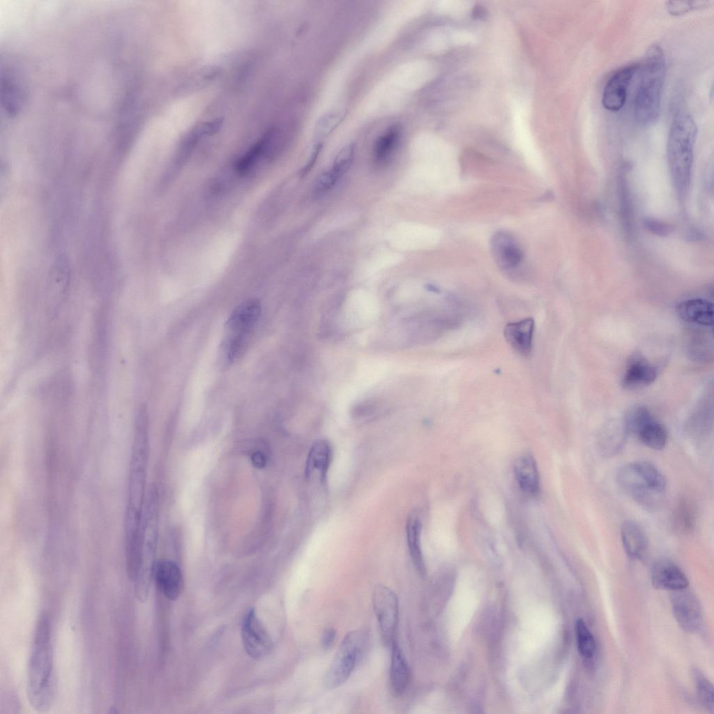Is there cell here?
Returning a JSON list of instances; mask_svg holds the SVG:
<instances>
[{
	"label": "cell",
	"instance_id": "obj_1",
	"mask_svg": "<svg viewBox=\"0 0 714 714\" xmlns=\"http://www.w3.org/2000/svg\"><path fill=\"white\" fill-rule=\"evenodd\" d=\"M51 622L47 614L38 621L29 661L26 693L30 705L37 711H48L55 694Z\"/></svg>",
	"mask_w": 714,
	"mask_h": 714
},
{
	"label": "cell",
	"instance_id": "obj_2",
	"mask_svg": "<svg viewBox=\"0 0 714 714\" xmlns=\"http://www.w3.org/2000/svg\"><path fill=\"white\" fill-rule=\"evenodd\" d=\"M642 61L634 112L640 123L648 125L658 119L661 107L666 75V60L661 46L658 43L651 45Z\"/></svg>",
	"mask_w": 714,
	"mask_h": 714
},
{
	"label": "cell",
	"instance_id": "obj_3",
	"mask_svg": "<svg viewBox=\"0 0 714 714\" xmlns=\"http://www.w3.org/2000/svg\"><path fill=\"white\" fill-rule=\"evenodd\" d=\"M616 480L626 494L649 510L658 508L667 488L664 475L655 466L644 461L622 466L617 473Z\"/></svg>",
	"mask_w": 714,
	"mask_h": 714
},
{
	"label": "cell",
	"instance_id": "obj_4",
	"mask_svg": "<svg viewBox=\"0 0 714 714\" xmlns=\"http://www.w3.org/2000/svg\"><path fill=\"white\" fill-rule=\"evenodd\" d=\"M697 127L688 114H677L671 125L667 144V158L677 187L685 189L689 182Z\"/></svg>",
	"mask_w": 714,
	"mask_h": 714
},
{
	"label": "cell",
	"instance_id": "obj_5",
	"mask_svg": "<svg viewBox=\"0 0 714 714\" xmlns=\"http://www.w3.org/2000/svg\"><path fill=\"white\" fill-rule=\"evenodd\" d=\"M147 422H135V434L128 470V496L124 528L140 529L141 508L144 494Z\"/></svg>",
	"mask_w": 714,
	"mask_h": 714
},
{
	"label": "cell",
	"instance_id": "obj_6",
	"mask_svg": "<svg viewBox=\"0 0 714 714\" xmlns=\"http://www.w3.org/2000/svg\"><path fill=\"white\" fill-rule=\"evenodd\" d=\"M365 641V635L359 630L345 635L324 676L326 688H338L348 679L362 655Z\"/></svg>",
	"mask_w": 714,
	"mask_h": 714
},
{
	"label": "cell",
	"instance_id": "obj_7",
	"mask_svg": "<svg viewBox=\"0 0 714 714\" xmlns=\"http://www.w3.org/2000/svg\"><path fill=\"white\" fill-rule=\"evenodd\" d=\"M624 426L627 433L635 435L649 448L660 450L667 442L664 427L653 416L646 407H637L626 417Z\"/></svg>",
	"mask_w": 714,
	"mask_h": 714
},
{
	"label": "cell",
	"instance_id": "obj_8",
	"mask_svg": "<svg viewBox=\"0 0 714 714\" xmlns=\"http://www.w3.org/2000/svg\"><path fill=\"white\" fill-rule=\"evenodd\" d=\"M372 603L381 640L384 645L390 646L398 623L397 596L391 588L379 584L373 591Z\"/></svg>",
	"mask_w": 714,
	"mask_h": 714
},
{
	"label": "cell",
	"instance_id": "obj_9",
	"mask_svg": "<svg viewBox=\"0 0 714 714\" xmlns=\"http://www.w3.org/2000/svg\"><path fill=\"white\" fill-rule=\"evenodd\" d=\"M241 637L246 653L255 660L266 658L273 648L271 637L254 609L243 618Z\"/></svg>",
	"mask_w": 714,
	"mask_h": 714
},
{
	"label": "cell",
	"instance_id": "obj_10",
	"mask_svg": "<svg viewBox=\"0 0 714 714\" xmlns=\"http://www.w3.org/2000/svg\"><path fill=\"white\" fill-rule=\"evenodd\" d=\"M640 64L632 63L617 69L607 80L602 92V104L610 112H618L624 106L630 83Z\"/></svg>",
	"mask_w": 714,
	"mask_h": 714
},
{
	"label": "cell",
	"instance_id": "obj_11",
	"mask_svg": "<svg viewBox=\"0 0 714 714\" xmlns=\"http://www.w3.org/2000/svg\"><path fill=\"white\" fill-rule=\"evenodd\" d=\"M686 588L673 591L672 609L678 623L683 630L697 632L702 625L701 607L697 598Z\"/></svg>",
	"mask_w": 714,
	"mask_h": 714
},
{
	"label": "cell",
	"instance_id": "obj_12",
	"mask_svg": "<svg viewBox=\"0 0 714 714\" xmlns=\"http://www.w3.org/2000/svg\"><path fill=\"white\" fill-rule=\"evenodd\" d=\"M261 303L257 298L248 299L238 305L225 323L226 335L246 337L261 313Z\"/></svg>",
	"mask_w": 714,
	"mask_h": 714
},
{
	"label": "cell",
	"instance_id": "obj_13",
	"mask_svg": "<svg viewBox=\"0 0 714 714\" xmlns=\"http://www.w3.org/2000/svg\"><path fill=\"white\" fill-rule=\"evenodd\" d=\"M153 579L160 592L169 600H175L181 594L183 577L179 568L167 560L155 561Z\"/></svg>",
	"mask_w": 714,
	"mask_h": 714
},
{
	"label": "cell",
	"instance_id": "obj_14",
	"mask_svg": "<svg viewBox=\"0 0 714 714\" xmlns=\"http://www.w3.org/2000/svg\"><path fill=\"white\" fill-rule=\"evenodd\" d=\"M652 585L658 589L671 591L686 588L689 581L682 570L669 559L658 561L652 568Z\"/></svg>",
	"mask_w": 714,
	"mask_h": 714
},
{
	"label": "cell",
	"instance_id": "obj_15",
	"mask_svg": "<svg viewBox=\"0 0 714 714\" xmlns=\"http://www.w3.org/2000/svg\"><path fill=\"white\" fill-rule=\"evenodd\" d=\"M532 318L508 324L504 328V337L509 345L520 356L528 357L532 350L534 332Z\"/></svg>",
	"mask_w": 714,
	"mask_h": 714
},
{
	"label": "cell",
	"instance_id": "obj_16",
	"mask_svg": "<svg viewBox=\"0 0 714 714\" xmlns=\"http://www.w3.org/2000/svg\"><path fill=\"white\" fill-rule=\"evenodd\" d=\"M390 646V688L392 694L395 697H399L404 693L409 685L410 669L402 649L398 643L394 640Z\"/></svg>",
	"mask_w": 714,
	"mask_h": 714
},
{
	"label": "cell",
	"instance_id": "obj_17",
	"mask_svg": "<svg viewBox=\"0 0 714 714\" xmlns=\"http://www.w3.org/2000/svg\"><path fill=\"white\" fill-rule=\"evenodd\" d=\"M621 538L629 557L641 559L645 556L648 549V540L638 524L632 521L624 522L621 526Z\"/></svg>",
	"mask_w": 714,
	"mask_h": 714
},
{
	"label": "cell",
	"instance_id": "obj_18",
	"mask_svg": "<svg viewBox=\"0 0 714 714\" xmlns=\"http://www.w3.org/2000/svg\"><path fill=\"white\" fill-rule=\"evenodd\" d=\"M678 317L683 321L702 326L713 325V304L702 298H693L681 303L676 307Z\"/></svg>",
	"mask_w": 714,
	"mask_h": 714
},
{
	"label": "cell",
	"instance_id": "obj_19",
	"mask_svg": "<svg viewBox=\"0 0 714 714\" xmlns=\"http://www.w3.org/2000/svg\"><path fill=\"white\" fill-rule=\"evenodd\" d=\"M514 473L520 488L526 494H536L540 478L536 459L530 454L518 457L514 464Z\"/></svg>",
	"mask_w": 714,
	"mask_h": 714
},
{
	"label": "cell",
	"instance_id": "obj_20",
	"mask_svg": "<svg viewBox=\"0 0 714 714\" xmlns=\"http://www.w3.org/2000/svg\"><path fill=\"white\" fill-rule=\"evenodd\" d=\"M494 254L499 264L505 268H512L519 265L523 254L515 240L507 234L499 233L492 242Z\"/></svg>",
	"mask_w": 714,
	"mask_h": 714
},
{
	"label": "cell",
	"instance_id": "obj_21",
	"mask_svg": "<svg viewBox=\"0 0 714 714\" xmlns=\"http://www.w3.org/2000/svg\"><path fill=\"white\" fill-rule=\"evenodd\" d=\"M332 455V448L326 440L321 439L314 443L307 458L306 476L309 478L315 472H319L324 479L330 466Z\"/></svg>",
	"mask_w": 714,
	"mask_h": 714
},
{
	"label": "cell",
	"instance_id": "obj_22",
	"mask_svg": "<svg viewBox=\"0 0 714 714\" xmlns=\"http://www.w3.org/2000/svg\"><path fill=\"white\" fill-rule=\"evenodd\" d=\"M656 378V371L646 361L638 359L628 366L623 379L622 386L635 389L651 384Z\"/></svg>",
	"mask_w": 714,
	"mask_h": 714
},
{
	"label": "cell",
	"instance_id": "obj_23",
	"mask_svg": "<svg viewBox=\"0 0 714 714\" xmlns=\"http://www.w3.org/2000/svg\"><path fill=\"white\" fill-rule=\"evenodd\" d=\"M407 540L412 561L420 575L425 573V568L420 547L421 522L418 516L412 513L409 516L406 526Z\"/></svg>",
	"mask_w": 714,
	"mask_h": 714
},
{
	"label": "cell",
	"instance_id": "obj_24",
	"mask_svg": "<svg viewBox=\"0 0 714 714\" xmlns=\"http://www.w3.org/2000/svg\"><path fill=\"white\" fill-rule=\"evenodd\" d=\"M697 517L694 504L689 499H683L677 503L673 512V528L679 534H690L695 529Z\"/></svg>",
	"mask_w": 714,
	"mask_h": 714
},
{
	"label": "cell",
	"instance_id": "obj_25",
	"mask_svg": "<svg viewBox=\"0 0 714 714\" xmlns=\"http://www.w3.org/2000/svg\"><path fill=\"white\" fill-rule=\"evenodd\" d=\"M575 634L579 654L584 658H591L595 652V641L593 634L582 618H579L576 621Z\"/></svg>",
	"mask_w": 714,
	"mask_h": 714
},
{
	"label": "cell",
	"instance_id": "obj_26",
	"mask_svg": "<svg viewBox=\"0 0 714 714\" xmlns=\"http://www.w3.org/2000/svg\"><path fill=\"white\" fill-rule=\"evenodd\" d=\"M400 138V129L397 126L390 127L387 132L377 141L374 154L378 161H383L395 149Z\"/></svg>",
	"mask_w": 714,
	"mask_h": 714
},
{
	"label": "cell",
	"instance_id": "obj_27",
	"mask_svg": "<svg viewBox=\"0 0 714 714\" xmlns=\"http://www.w3.org/2000/svg\"><path fill=\"white\" fill-rule=\"evenodd\" d=\"M70 270L67 261L63 257L57 259L50 275V287L54 293H63L69 282Z\"/></svg>",
	"mask_w": 714,
	"mask_h": 714
},
{
	"label": "cell",
	"instance_id": "obj_28",
	"mask_svg": "<svg viewBox=\"0 0 714 714\" xmlns=\"http://www.w3.org/2000/svg\"><path fill=\"white\" fill-rule=\"evenodd\" d=\"M697 693L701 703L708 709L713 710V688L712 683L698 669L693 670Z\"/></svg>",
	"mask_w": 714,
	"mask_h": 714
},
{
	"label": "cell",
	"instance_id": "obj_29",
	"mask_svg": "<svg viewBox=\"0 0 714 714\" xmlns=\"http://www.w3.org/2000/svg\"><path fill=\"white\" fill-rule=\"evenodd\" d=\"M355 153L354 144H349L344 146L335 158L331 169L341 177L349 168Z\"/></svg>",
	"mask_w": 714,
	"mask_h": 714
},
{
	"label": "cell",
	"instance_id": "obj_30",
	"mask_svg": "<svg viewBox=\"0 0 714 714\" xmlns=\"http://www.w3.org/2000/svg\"><path fill=\"white\" fill-rule=\"evenodd\" d=\"M710 1H668L666 3L667 12L674 16H678L694 9L708 6Z\"/></svg>",
	"mask_w": 714,
	"mask_h": 714
},
{
	"label": "cell",
	"instance_id": "obj_31",
	"mask_svg": "<svg viewBox=\"0 0 714 714\" xmlns=\"http://www.w3.org/2000/svg\"><path fill=\"white\" fill-rule=\"evenodd\" d=\"M339 122V116L335 114H328L323 116L317 123L315 135L319 138L325 137L331 132Z\"/></svg>",
	"mask_w": 714,
	"mask_h": 714
},
{
	"label": "cell",
	"instance_id": "obj_32",
	"mask_svg": "<svg viewBox=\"0 0 714 714\" xmlns=\"http://www.w3.org/2000/svg\"><path fill=\"white\" fill-rule=\"evenodd\" d=\"M339 177L331 169L323 173L317 181L315 189L318 193H324L332 188Z\"/></svg>",
	"mask_w": 714,
	"mask_h": 714
},
{
	"label": "cell",
	"instance_id": "obj_33",
	"mask_svg": "<svg viewBox=\"0 0 714 714\" xmlns=\"http://www.w3.org/2000/svg\"><path fill=\"white\" fill-rule=\"evenodd\" d=\"M337 637V631L333 628L324 630L321 637V645L324 649L328 650L333 646Z\"/></svg>",
	"mask_w": 714,
	"mask_h": 714
},
{
	"label": "cell",
	"instance_id": "obj_34",
	"mask_svg": "<svg viewBox=\"0 0 714 714\" xmlns=\"http://www.w3.org/2000/svg\"><path fill=\"white\" fill-rule=\"evenodd\" d=\"M321 149V143H318L314 148V151L311 155L308 163L301 169L300 173L301 176H304L311 170L317 160V156L319 153Z\"/></svg>",
	"mask_w": 714,
	"mask_h": 714
},
{
	"label": "cell",
	"instance_id": "obj_35",
	"mask_svg": "<svg viewBox=\"0 0 714 714\" xmlns=\"http://www.w3.org/2000/svg\"><path fill=\"white\" fill-rule=\"evenodd\" d=\"M253 464L257 468H263L266 464V459L260 452H255L252 456Z\"/></svg>",
	"mask_w": 714,
	"mask_h": 714
}]
</instances>
